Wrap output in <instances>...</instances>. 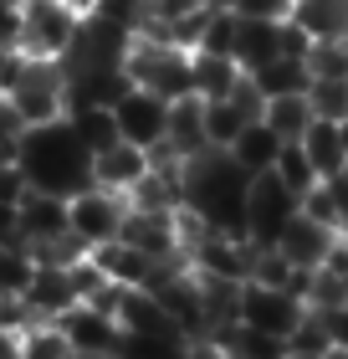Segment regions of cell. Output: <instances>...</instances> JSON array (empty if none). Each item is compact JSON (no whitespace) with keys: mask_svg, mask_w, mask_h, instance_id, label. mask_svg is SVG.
Wrapping results in <instances>:
<instances>
[{"mask_svg":"<svg viewBox=\"0 0 348 359\" xmlns=\"http://www.w3.org/2000/svg\"><path fill=\"white\" fill-rule=\"evenodd\" d=\"M15 165H21V175H26L31 190L62 195V201H72L77 190L92 185V149L82 144V134L72 128V118L26 128V134L15 139Z\"/></svg>","mask_w":348,"mask_h":359,"instance_id":"cell-1","label":"cell"},{"mask_svg":"<svg viewBox=\"0 0 348 359\" xmlns=\"http://www.w3.org/2000/svg\"><path fill=\"white\" fill-rule=\"evenodd\" d=\"M0 97L11 103V113L26 128L57 123L67 118L72 108V77L62 62H41V57H6V72H0Z\"/></svg>","mask_w":348,"mask_h":359,"instance_id":"cell-2","label":"cell"},{"mask_svg":"<svg viewBox=\"0 0 348 359\" xmlns=\"http://www.w3.org/2000/svg\"><path fill=\"white\" fill-rule=\"evenodd\" d=\"M123 72L128 83L144 88V93H159L179 103V97H195V52L179 41H164V36H148L139 31L128 41V57H123Z\"/></svg>","mask_w":348,"mask_h":359,"instance_id":"cell-3","label":"cell"},{"mask_svg":"<svg viewBox=\"0 0 348 359\" xmlns=\"http://www.w3.org/2000/svg\"><path fill=\"white\" fill-rule=\"evenodd\" d=\"M82 36V15H72L57 0H21V57L67 62Z\"/></svg>","mask_w":348,"mask_h":359,"instance_id":"cell-4","label":"cell"},{"mask_svg":"<svg viewBox=\"0 0 348 359\" xmlns=\"http://www.w3.org/2000/svg\"><path fill=\"white\" fill-rule=\"evenodd\" d=\"M302 318H307V298L297 287H267V283H246L241 287V329L287 344Z\"/></svg>","mask_w":348,"mask_h":359,"instance_id":"cell-5","label":"cell"},{"mask_svg":"<svg viewBox=\"0 0 348 359\" xmlns=\"http://www.w3.org/2000/svg\"><path fill=\"white\" fill-rule=\"evenodd\" d=\"M128 210H134V205H128V195H113L103 185H88V190H77L67 201V226H72V236L88 252H97V247H108V241L123 236Z\"/></svg>","mask_w":348,"mask_h":359,"instance_id":"cell-6","label":"cell"},{"mask_svg":"<svg viewBox=\"0 0 348 359\" xmlns=\"http://www.w3.org/2000/svg\"><path fill=\"white\" fill-rule=\"evenodd\" d=\"M113 123H118V139L154 154V149H164V139H169V97L128 88L118 103H113Z\"/></svg>","mask_w":348,"mask_h":359,"instance_id":"cell-7","label":"cell"},{"mask_svg":"<svg viewBox=\"0 0 348 359\" xmlns=\"http://www.w3.org/2000/svg\"><path fill=\"white\" fill-rule=\"evenodd\" d=\"M297 210H302V195H292L277 175H256L251 201H246V236H251L256 247H272Z\"/></svg>","mask_w":348,"mask_h":359,"instance_id":"cell-8","label":"cell"},{"mask_svg":"<svg viewBox=\"0 0 348 359\" xmlns=\"http://www.w3.org/2000/svg\"><path fill=\"white\" fill-rule=\"evenodd\" d=\"M338 241H343V236L333 231V226H323V221H312L307 210H297V216L281 226V236L272 241V247H277V257H281L287 267H297V272H318L328 257L338 252Z\"/></svg>","mask_w":348,"mask_h":359,"instance_id":"cell-9","label":"cell"},{"mask_svg":"<svg viewBox=\"0 0 348 359\" xmlns=\"http://www.w3.org/2000/svg\"><path fill=\"white\" fill-rule=\"evenodd\" d=\"M62 236H72L67 226V201L46 190H26V201L15 205V241H26L31 257H41L46 247H57Z\"/></svg>","mask_w":348,"mask_h":359,"instance_id":"cell-10","label":"cell"},{"mask_svg":"<svg viewBox=\"0 0 348 359\" xmlns=\"http://www.w3.org/2000/svg\"><path fill=\"white\" fill-rule=\"evenodd\" d=\"M57 329H62V339H67L77 354L118 359V349H123V329H118V318H113L108 308H97V303H77V308H67V313L57 318Z\"/></svg>","mask_w":348,"mask_h":359,"instance_id":"cell-11","label":"cell"},{"mask_svg":"<svg viewBox=\"0 0 348 359\" xmlns=\"http://www.w3.org/2000/svg\"><path fill=\"white\" fill-rule=\"evenodd\" d=\"M148 170H154V154L139 149V144H128V139H118V144H108V149L92 154V185H103L113 195H134Z\"/></svg>","mask_w":348,"mask_h":359,"instance_id":"cell-12","label":"cell"},{"mask_svg":"<svg viewBox=\"0 0 348 359\" xmlns=\"http://www.w3.org/2000/svg\"><path fill=\"white\" fill-rule=\"evenodd\" d=\"M82 303V292H77V277L72 267H57V262H36V277H31V287H26V308L36 313L41 323H57L67 308Z\"/></svg>","mask_w":348,"mask_h":359,"instance_id":"cell-13","label":"cell"},{"mask_svg":"<svg viewBox=\"0 0 348 359\" xmlns=\"http://www.w3.org/2000/svg\"><path fill=\"white\" fill-rule=\"evenodd\" d=\"M164 149L174 159H200L210 149V134H205V97H179L169 103V139H164Z\"/></svg>","mask_w":348,"mask_h":359,"instance_id":"cell-14","label":"cell"},{"mask_svg":"<svg viewBox=\"0 0 348 359\" xmlns=\"http://www.w3.org/2000/svg\"><path fill=\"white\" fill-rule=\"evenodd\" d=\"M246 72L267 67L272 57H281V21H261V15H236V52Z\"/></svg>","mask_w":348,"mask_h":359,"instance_id":"cell-15","label":"cell"},{"mask_svg":"<svg viewBox=\"0 0 348 359\" xmlns=\"http://www.w3.org/2000/svg\"><path fill=\"white\" fill-rule=\"evenodd\" d=\"M92 262L103 267L108 283H118V287H148V283H154V272L164 267V262H154V257H144L139 247H128V241H108V247H97Z\"/></svg>","mask_w":348,"mask_h":359,"instance_id":"cell-16","label":"cell"},{"mask_svg":"<svg viewBox=\"0 0 348 359\" xmlns=\"http://www.w3.org/2000/svg\"><path fill=\"white\" fill-rule=\"evenodd\" d=\"M292 26H302L312 46L318 41H343L348 36V0H292Z\"/></svg>","mask_w":348,"mask_h":359,"instance_id":"cell-17","label":"cell"},{"mask_svg":"<svg viewBox=\"0 0 348 359\" xmlns=\"http://www.w3.org/2000/svg\"><path fill=\"white\" fill-rule=\"evenodd\" d=\"M246 77H251V72H246L236 57H225V52H195V97H205V103L230 97Z\"/></svg>","mask_w":348,"mask_h":359,"instance_id":"cell-18","label":"cell"},{"mask_svg":"<svg viewBox=\"0 0 348 359\" xmlns=\"http://www.w3.org/2000/svg\"><path fill=\"white\" fill-rule=\"evenodd\" d=\"M302 210L312 221H323V226H333V231L343 236L348 231V170L343 175H328L318 180L307 195H302Z\"/></svg>","mask_w":348,"mask_h":359,"instance_id":"cell-19","label":"cell"},{"mask_svg":"<svg viewBox=\"0 0 348 359\" xmlns=\"http://www.w3.org/2000/svg\"><path fill=\"white\" fill-rule=\"evenodd\" d=\"M307 149V159L318 165V175L328 180V175H343L348 170V134H343V123H312L302 139H297Z\"/></svg>","mask_w":348,"mask_h":359,"instance_id":"cell-20","label":"cell"},{"mask_svg":"<svg viewBox=\"0 0 348 359\" xmlns=\"http://www.w3.org/2000/svg\"><path fill=\"white\" fill-rule=\"evenodd\" d=\"M251 83L261 97H297L312 88V72H307V57H272L267 67L251 72Z\"/></svg>","mask_w":348,"mask_h":359,"instance_id":"cell-21","label":"cell"},{"mask_svg":"<svg viewBox=\"0 0 348 359\" xmlns=\"http://www.w3.org/2000/svg\"><path fill=\"white\" fill-rule=\"evenodd\" d=\"M281 144H287V139H277L272 134V128L267 123H251V128H246V134L236 139V144H230V159H236V165L246 170V175H272V165H277V154H281Z\"/></svg>","mask_w":348,"mask_h":359,"instance_id":"cell-22","label":"cell"},{"mask_svg":"<svg viewBox=\"0 0 348 359\" xmlns=\"http://www.w3.org/2000/svg\"><path fill=\"white\" fill-rule=\"evenodd\" d=\"M261 123L272 128L277 139H287V144H297L307 134L312 123V103H307V93H297V97H267V108H261Z\"/></svg>","mask_w":348,"mask_h":359,"instance_id":"cell-23","label":"cell"},{"mask_svg":"<svg viewBox=\"0 0 348 359\" xmlns=\"http://www.w3.org/2000/svg\"><path fill=\"white\" fill-rule=\"evenodd\" d=\"M31 277H36V257L26 241H6L0 247V298H26Z\"/></svg>","mask_w":348,"mask_h":359,"instance_id":"cell-24","label":"cell"},{"mask_svg":"<svg viewBox=\"0 0 348 359\" xmlns=\"http://www.w3.org/2000/svg\"><path fill=\"white\" fill-rule=\"evenodd\" d=\"M210 0H144V31L148 36L174 41V26H185L195 11H205Z\"/></svg>","mask_w":348,"mask_h":359,"instance_id":"cell-25","label":"cell"},{"mask_svg":"<svg viewBox=\"0 0 348 359\" xmlns=\"http://www.w3.org/2000/svg\"><path fill=\"white\" fill-rule=\"evenodd\" d=\"M272 175H277V180H281V185H287L292 195H307V190L323 180V175H318V165L307 159V149H302V144H281V154H277Z\"/></svg>","mask_w":348,"mask_h":359,"instance_id":"cell-26","label":"cell"},{"mask_svg":"<svg viewBox=\"0 0 348 359\" xmlns=\"http://www.w3.org/2000/svg\"><path fill=\"white\" fill-rule=\"evenodd\" d=\"M307 103H312V118L348 123V77H312Z\"/></svg>","mask_w":348,"mask_h":359,"instance_id":"cell-27","label":"cell"},{"mask_svg":"<svg viewBox=\"0 0 348 359\" xmlns=\"http://www.w3.org/2000/svg\"><path fill=\"white\" fill-rule=\"evenodd\" d=\"M72 118V128L82 134V144H88V149L97 154V149H108V144H118V123H113V108H72L67 113Z\"/></svg>","mask_w":348,"mask_h":359,"instance_id":"cell-28","label":"cell"},{"mask_svg":"<svg viewBox=\"0 0 348 359\" xmlns=\"http://www.w3.org/2000/svg\"><path fill=\"white\" fill-rule=\"evenodd\" d=\"M15 354H21V359H67L72 344L62 339L57 323H31V329L21 334V349H15Z\"/></svg>","mask_w":348,"mask_h":359,"instance_id":"cell-29","label":"cell"},{"mask_svg":"<svg viewBox=\"0 0 348 359\" xmlns=\"http://www.w3.org/2000/svg\"><path fill=\"white\" fill-rule=\"evenodd\" d=\"M307 72L312 77H348V36L312 46V52H307Z\"/></svg>","mask_w":348,"mask_h":359,"instance_id":"cell-30","label":"cell"},{"mask_svg":"<svg viewBox=\"0 0 348 359\" xmlns=\"http://www.w3.org/2000/svg\"><path fill=\"white\" fill-rule=\"evenodd\" d=\"M21 52V0H0V57Z\"/></svg>","mask_w":348,"mask_h":359,"instance_id":"cell-31","label":"cell"},{"mask_svg":"<svg viewBox=\"0 0 348 359\" xmlns=\"http://www.w3.org/2000/svg\"><path fill=\"white\" fill-rule=\"evenodd\" d=\"M179 359H236V349H230L225 339L205 334V339H185V354Z\"/></svg>","mask_w":348,"mask_h":359,"instance_id":"cell-32","label":"cell"},{"mask_svg":"<svg viewBox=\"0 0 348 359\" xmlns=\"http://www.w3.org/2000/svg\"><path fill=\"white\" fill-rule=\"evenodd\" d=\"M15 349H21V334H15V329H6V323H0V359H21Z\"/></svg>","mask_w":348,"mask_h":359,"instance_id":"cell-33","label":"cell"},{"mask_svg":"<svg viewBox=\"0 0 348 359\" xmlns=\"http://www.w3.org/2000/svg\"><path fill=\"white\" fill-rule=\"evenodd\" d=\"M57 6H67L72 15H82V21H88V15H97V6H103V0H57Z\"/></svg>","mask_w":348,"mask_h":359,"instance_id":"cell-34","label":"cell"},{"mask_svg":"<svg viewBox=\"0 0 348 359\" xmlns=\"http://www.w3.org/2000/svg\"><path fill=\"white\" fill-rule=\"evenodd\" d=\"M281 359H328V354H302V349H287Z\"/></svg>","mask_w":348,"mask_h":359,"instance_id":"cell-35","label":"cell"},{"mask_svg":"<svg viewBox=\"0 0 348 359\" xmlns=\"http://www.w3.org/2000/svg\"><path fill=\"white\" fill-rule=\"evenodd\" d=\"M67 359H97V354H77V349H72V354H67Z\"/></svg>","mask_w":348,"mask_h":359,"instance_id":"cell-36","label":"cell"},{"mask_svg":"<svg viewBox=\"0 0 348 359\" xmlns=\"http://www.w3.org/2000/svg\"><path fill=\"white\" fill-rule=\"evenodd\" d=\"M343 247H348V231H343Z\"/></svg>","mask_w":348,"mask_h":359,"instance_id":"cell-37","label":"cell"},{"mask_svg":"<svg viewBox=\"0 0 348 359\" xmlns=\"http://www.w3.org/2000/svg\"><path fill=\"white\" fill-rule=\"evenodd\" d=\"M328 359H343V354H328Z\"/></svg>","mask_w":348,"mask_h":359,"instance_id":"cell-38","label":"cell"},{"mask_svg":"<svg viewBox=\"0 0 348 359\" xmlns=\"http://www.w3.org/2000/svg\"><path fill=\"white\" fill-rule=\"evenodd\" d=\"M343 134H348V123H343Z\"/></svg>","mask_w":348,"mask_h":359,"instance_id":"cell-39","label":"cell"},{"mask_svg":"<svg viewBox=\"0 0 348 359\" xmlns=\"http://www.w3.org/2000/svg\"><path fill=\"white\" fill-rule=\"evenodd\" d=\"M118 359H128V354H118Z\"/></svg>","mask_w":348,"mask_h":359,"instance_id":"cell-40","label":"cell"}]
</instances>
